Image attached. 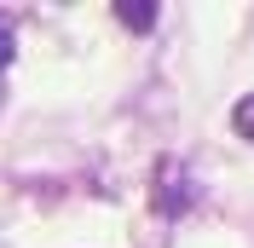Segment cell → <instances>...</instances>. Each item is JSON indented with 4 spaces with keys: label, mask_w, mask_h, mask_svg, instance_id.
<instances>
[{
    "label": "cell",
    "mask_w": 254,
    "mask_h": 248,
    "mask_svg": "<svg viewBox=\"0 0 254 248\" xmlns=\"http://www.w3.org/2000/svg\"><path fill=\"white\" fill-rule=\"evenodd\" d=\"M116 17H122L133 35H144V29H156L162 12H156V0H116Z\"/></svg>",
    "instance_id": "1"
},
{
    "label": "cell",
    "mask_w": 254,
    "mask_h": 248,
    "mask_svg": "<svg viewBox=\"0 0 254 248\" xmlns=\"http://www.w3.org/2000/svg\"><path fill=\"white\" fill-rule=\"evenodd\" d=\"M231 127H237L243 139L254 144V93H249V98H237V110H231Z\"/></svg>",
    "instance_id": "2"
},
{
    "label": "cell",
    "mask_w": 254,
    "mask_h": 248,
    "mask_svg": "<svg viewBox=\"0 0 254 248\" xmlns=\"http://www.w3.org/2000/svg\"><path fill=\"white\" fill-rule=\"evenodd\" d=\"M12 58H17V23H12L6 12H0V69H6Z\"/></svg>",
    "instance_id": "3"
}]
</instances>
